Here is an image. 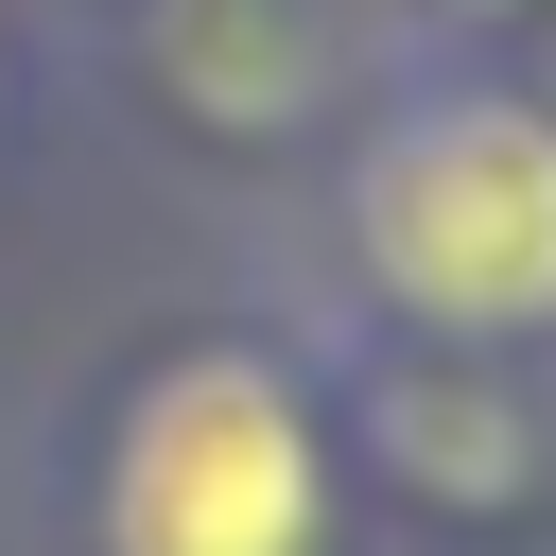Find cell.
I'll return each mask as SVG.
<instances>
[{"label": "cell", "instance_id": "2", "mask_svg": "<svg viewBox=\"0 0 556 556\" xmlns=\"http://www.w3.org/2000/svg\"><path fill=\"white\" fill-rule=\"evenodd\" d=\"M330 539V452L261 348H191L139 382L104 452V556H313Z\"/></svg>", "mask_w": 556, "mask_h": 556}, {"label": "cell", "instance_id": "1", "mask_svg": "<svg viewBox=\"0 0 556 556\" xmlns=\"http://www.w3.org/2000/svg\"><path fill=\"white\" fill-rule=\"evenodd\" d=\"M348 243L452 348L556 330V104H504V87L400 104L365 139V174H348Z\"/></svg>", "mask_w": 556, "mask_h": 556}, {"label": "cell", "instance_id": "3", "mask_svg": "<svg viewBox=\"0 0 556 556\" xmlns=\"http://www.w3.org/2000/svg\"><path fill=\"white\" fill-rule=\"evenodd\" d=\"M469 17H504V0H469Z\"/></svg>", "mask_w": 556, "mask_h": 556}]
</instances>
